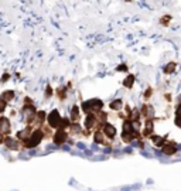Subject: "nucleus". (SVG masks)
Instances as JSON below:
<instances>
[{"label": "nucleus", "instance_id": "obj_1", "mask_svg": "<svg viewBox=\"0 0 181 191\" xmlns=\"http://www.w3.org/2000/svg\"><path fill=\"white\" fill-rule=\"evenodd\" d=\"M41 139H43V133H41L40 130H36L33 135H30L28 140L26 142V146H27V147H34V146H37V144L41 142Z\"/></svg>", "mask_w": 181, "mask_h": 191}, {"label": "nucleus", "instance_id": "obj_2", "mask_svg": "<svg viewBox=\"0 0 181 191\" xmlns=\"http://www.w3.org/2000/svg\"><path fill=\"white\" fill-rule=\"evenodd\" d=\"M61 116H59L58 110H52L51 115L48 116V123H50V126H52V128H57V126L61 125Z\"/></svg>", "mask_w": 181, "mask_h": 191}, {"label": "nucleus", "instance_id": "obj_3", "mask_svg": "<svg viewBox=\"0 0 181 191\" xmlns=\"http://www.w3.org/2000/svg\"><path fill=\"white\" fill-rule=\"evenodd\" d=\"M163 153L167 156H174L175 153H177V147H175V142H173V140H170L168 143L164 144V147H163Z\"/></svg>", "mask_w": 181, "mask_h": 191}, {"label": "nucleus", "instance_id": "obj_4", "mask_svg": "<svg viewBox=\"0 0 181 191\" xmlns=\"http://www.w3.org/2000/svg\"><path fill=\"white\" fill-rule=\"evenodd\" d=\"M140 113H141V116H144L146 119H149V118H153L154 110H153V108L150 106L149 103H144L143 106H141V109H140Z\"/></svg>", "mask_w": 181, "mask_h": 191}, {"label": "nucleus", "instance_id": "obj_5", "mask_svg": "<svg viewBox=\"0 0 181 191\" xmlns=\"http://www.w3.org/2000/svg\"><path fill=\"white\" fill-rule=\"evenodd\" d=\"M104 135L107 137H115V135H116V129H115L113 125H111V123H105L104 125Z\"/></svg>", "mask_w": 181, "mask_h": 191}, {"label": "nucleus", "instance_id": "obj_6", "mask_svg": "<svg viewBox=\"0 0 181 191\" xmlns=\"http://www.w3.org/2000/svg\"><path fill=\"white\" fill-rule=\"evenodd\" d=\"M152 142H153V144L154 146H157V147H164V144H166V137L164 136H159V135H153L152 137Z\"/></svg>", "mask_w": 181, "mask_h": 191}, {"label": "nucleus", "instance_id": "obj_7", "mask_svg": "<svg viewBox=\"0 0 181 191\" xmlns=\"http://www.w3.org/2000/svg\"><path fill=\"white\" fill-rule=\"evenodd\" d=\"M175 70H177V64L174 63V61H170V63H167L166 65H164L163 72L166 74V75H171V74L175 72Z\"/></svg>", "mask_w": 181, "mask_h": 191}, {"label": "nucleus", "instance_id": "obj_8", "mask_svg": "<svg viewBox=\"0 0 181 191\" xmlns=\"http://www.w3.org/2000/svg\"><path fill=\"white\" fill-rule=\"evenodd\" d=\"M65 139H67V136H65V132H64V130H58V132L55 133V137H54L55 143H58V144L65 142Z\"/></svg>", "mask_w": 181, "mask_h": 191}, {"label": "nucleus", "instance_id": "obj_9", "mask_svg": "<svg viewBox=\"0 0 181 191\" xmlns=\"http://www.w3.org/2000/svg\"><path fill=\"white\" fill-rule=\"evenodd\" d=\"M133 84H134V75H129V77H126V79L123 81V85H125L127 89L132 88Z\"/></svg>", "mask_w": 181, "mask_h": 191}, {"label": "nucleus", "instance_id": "obj_10", "mask_svg": "<svg viewBox=\"0 0 181 191\" xmlns=\"http://www.w3.org/2000/svg\"><path fill=\"white\" fill-rule=\"evenodd\" d=\"M0 132H9V119H0Z\"/></svg>", "mask_w": 181, "mask_h": 191}, {"label": "nucleus", "instance_id": "obj_11", "mask_svg": "<svg viewBox=\"0 0 181 191\" xmlns=\"http://www.w3.org/2000/svg\"><path fill=\"white\" fill-rule=\"evenodd\" d=\"M89 105H91V109L98 110V109H100V108H102V105H104V103L100 102L99 99H92V101H89Z\"/></svg>", "mask_w": 181, "mask_h": 191}, {"label": "nucleus", "instance_id": "obj_12", "mask_svg": "<svg viewBox=\"0 0 181 191\" xmlns=\"http://www.w3.org/2000/svg\"><path fill=\"white\" fill-rule=\"evenodd\" d=\"M141 136L152 137L153 136V126H144V129L141 130Z\"/></svg>", "mask_w": 181, "mask_h": 191}, {"label": "nucleus", "instance_id": "obj_13", "mask_svg": "<svg viewBox=\"0 0 181 191\" xmlns=\"http://www.w3.org/2000/svg\"><path fill=\"white\" fill-rule=\"evenodd\" d=\"M71 119H72L74 122L79 119V108H78V106L72 108V110H71Z\"/></svg>", "mask_w": 181, "mask_h": 191}, {"label": "nucleus", "instance_id": "obj_14", "mask_svg": "<svg viewBox=\"0 0 181 191\" xmlns=\"http://www.w3.org/2000/svg\"><path fill=\"white\" fill-rule=\"evenodd\" d=\"M122 106H123V103H122V101L120 99H116V101H113V102L111 103V108L112 109H115V110H120L122 109Z\"/></svg>", "mask_w": 181, "mask_h": 191}, {"label": "nucleus", "instance_id": "obj_15", "mask_svg": "<svg viewBox=\"0 0 181 191\" xmlns=\"http://www.w3.org/2000/svg\"><path fill=\"white\" fill-rule=\"evenodd\" d=\"M171 21V16H164V17L160 18V23H161V26H168Z\"/></svg>", "mask_w": 181, "mask_h": 191}, {"label": "nucleus", "instance_id": "obj_16", "mask_svg": "<svg viewBox=\"0 0 181 191\" xmlns=\"http://www.w3.org/2000/svg\"><path fill=\"white\" fill-rule=\"evenodd\" d=\"M2 98H3V101H9V99H11V98H13V92H11V91L4 92Z\"/></svg>", "mask_w": 181, "mask_h": 191}, {"label": "nucleus", "instance_id": "obj_17", "mask_svg": "<svg viewBox=\"0 0 181 191\" xmlns=\"http://www.w3.org/2000/svg\"><path fill=\"white\" fill-rule=\"evenodd\" d=\"M95 142H98V143H102V142H104V136H102L100 132H98L95 135Z\"/></svg>", "mask_w": 181, "mask_h": 191}, {"label": "nucleus", "instance_id": "obj_18", "mask_svg": "<svg viewBox=\"0 0 181 191\" xmlns=\"http://www.w3.org/2000/svg\"><path fill=\"white\" fill-rule=\"evenodd\" d=\"M152 94H153V89L149 86V88L146 89V92H144V99H149V98L152 96Z\"/></svg>", "mask_w": 181, "mask_h": 191}, {"label": "nucleus", "instance_id": "obj_19", "mask_svg": "<svg viewBox=\"0 0 181 191\" xmlns=\"http://www.w3.org/2000/svg\"><path fill=\"white\" fill-rule=\"evenodd\" d=\"M175 118H181V103H178L175 108Z\"/></svg>", "mask_w": 181, "mask_h": 191}, {"label": "nucleus", "instance_id": "obj_20", "mask_svg": "<svg viewBox=\"0 0 181 191\" xmlns=\"http://www.w3.org/2000/svg\"><path fill=\"white\" fill-rule=\"evenodd\" d=\"M174 123H175L177 128H181V118H175L174 119Z\"/></svg>", "mask_w": 181, "mask_h": 191}, {"label": "nucleus", "instance_id": "obj_21", "mask_svg": "<svg viewBox=\"0 0 181 191\" xmlns=\"http://www.w3.org/2000/svg\"><path fill=\"white\" fill-rule=\"evenodd\" d=\"M4 106H6V101L2 99V101H0V112H2V110L4 109Z\"/></svg>", "mask_w": 181, "mask_h": 191}, {"label": "nucleus", "instance_id": "obj_22", "mask_svg": "<svg viewBox=\"0 0 181 191\" xmlns=\"http://www.w3.org/2000/svg\"><path fill=\"white\" fill-rule=\"evenodd\" d=\"M126 70H127V67L126 65H119L118 67V71H126Z\"/></svg>", "mask_w": 181, "mask_h": 191}, {"label": "nucleus", "instance_id": "obj_23", "mask_svg": "<svg viewBox=\"0 0 181 191\" xmlns=\"http://www.w3.org/2000/svg\"><path fill=\"white\" fill-rule=\"evenodd\" d=\"M177 102H178V103H181V94H180V95H178V98H177Z\"/></svg>", "mask_w": 181, "mask_h": 191}, {"label": "nucleus", "instance_id": "obj_24", "mask_svg": "<svg viewBox=\"0 0 181 191\" xmlns=\"http://www.w3.org/2000/svg\"><path fill=\"white\" fill-rule=\"evenodd\" d=\"M0 140H2V132H0Z\"/></svg>", "mask_w": 181, "mask_h": 191}, {"label": "nucleus", "instance_id": "obj_25", "mask_svg": "<svg viewBox=\"0 0 181 191\" xmlns=\"http://www.w3.org/2000/svg\"><path fill=\"white\" fill-rule=\"evenodd\" d=\"M126 2H130V0H126Z\"/></svg>", "mask_w": 181, "mask_h": 191}]
</instances>
